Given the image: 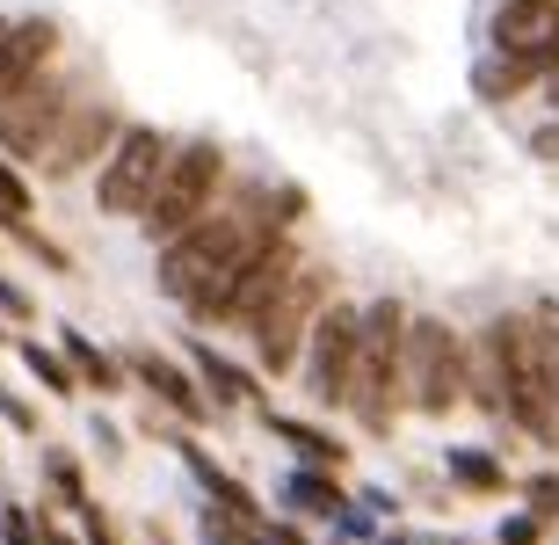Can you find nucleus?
I'll list each match as a JSON object with an SVG mask.
<instances>
[{
    "instance_id": "nucleus-15",
    "label": "nucleus",
    "mask_w": 559,
    "mask_h": 545,
    "mask_svg": "<svg viewBox=\"0 0 559 545\" xmlns=\"http://www.w3.org/2000/svg\"><path fill=\"white\" fill-rule=\"evenodd\" d=\"M189 357H197V386H211V407H218V415H226V407H262V386H254V371L226 364L211 342H197Z\"/></svg>"
},
{
    "instance_id": "nucleus-3",
    "label": "nucleus",
    "mask_w": 559,
    "mask_h": 545,
    "mask_svg": "<svg viewBox=\"0 0 559 545\" xmlns=\"http://www.w3.org/2000/svg\"><path fill=\"white\" fill-rule=\"evenodd\" d=\"M298 262H306V248H298L284 226H262L248 248L226 262V270L211 276L204 292L189 298V313L204 320V328H211V320H233V328H248V320H254V313H262V306H270V298L290 284V270H298Z\"/></svg>"
},
{
    "instance_id": "nucleus-17",
    "label": "nucleus",
    "mask_w": 559,
    "mask_h": 545,
    "mask_svg": "<svg viewBox=\"0 0 559 545\" xmlns=\"http://www.w3.org/2000/svg\"><path fill=\"white\" fill-rule=\"evenodd\" d=\"M262 429H270L276 443H290V451H298L306 465H320V473H334V465L349 459V451H342L328 429H312V422H290V415H276V407H262Z\"/></svg>"
},
{
    "instance_id": "nucleus-16",
    "label": "nucleus",
    "mask_w": 559,
    "mask_h": 545,
    "mask_svg": "<svg viewBox=\"0 0 559 545\" xmlns=\"http://www.w3.org/2000/svg\"><path fill=\"white\" fill-rule=\"evenodd\" d=\"M531 81H545V66L516 59V51H487V59L473 66V95L479 103H516Z\"/></svg>"
},
{
    "instance_id": "nucleus-30",
    "label": "nucleus",
    "mask_w": 559,
    "mask_h": 545,
    "mask_svg": "<svg viewBox=\"0 0 559 545\" xmlns=\"http://www.w3.org/2000/svg\"><path fill=\"white\" fill-rule=\"evenodd\" d=\"M545 103H552V117H559V66L545 73Z\"/></svg>"
},
{
    "instance_id": "nucleus-28",
    "label": "nucleus",
    "mask_w": 559,
    "mask_h": 545,
    "mask_svg": "<svg viewBox=\"0 0 559 545\" xmlns=\"http://www.w3.org/2000/svg\"><path fill=\"white\" fill-rule=\"evenodd\" d=\"M545 538V517L538 509H531V517H509V524H501V545H538Z\"/></svg>"
},
{
    "instance_id": "nucleus-1",
    "label": "nucleus",
    "mask_w": 559,
    "mask_h": 545,
    "mask_svg": "<svg viewBox=\"0 0 559 545\" xmlns=\"http://www.w3.org/2000/svg\"><path fill=\"white\" fill-rule=\"evenodd\" d=\"M270 226L262 218V182H248L233 204H211L197 226H182L175 240H160V270H153V284H160V298H175V306H189V298L204 292L211 276L226 270L233 254L248 248L254 233Z\"/></svg>"
},
{
    "instance_id": "nucleus-29",
    "label": "nucleus",
    "mask_w": 559,
    "mask_h": 545,
    "mask_svg": "<svg viewBox=\"0 0 559 545\" xmlns=\"http://www.w3.org/2000/svg\"><path fill=\"white\" fill-rule=\"evenodd\" d=\"M0 313H8V320H37V298L22 292V284H8V276H0Z\"/></svg>"
},
{
    "instance_id": "nucleus-18",
    "label": "nucleus",
    "mask_w": 559,
    "mask_h": 545,
    "mask_svg": "<svg viewBox=\"0 0 559 545\" xmlns=\"http://www.w3.org/2000/svg\"><path fill=\"white\" fill-rule=\"evenodd\" d=\"M443 473H451L457 487H473V495H501V487H509V473H501L479 443H451V451H443Z\"/></svg>"
},
{
    "instance_id": "nucleus-13",
    "label": "nucleus",
    "mask_w": 559,
    "mask_h": 545,
    "mask_svg": "<svg viewBox=\"0 0 559 545\" xmlns=\"http://www.w3.org/2000/svg\"><path fill=\"white\" fill-rule=\"evenodd\" d=\"M124 371H131V386H145L153 400H167L175 415L197 429V422H211V393H197V378L182 371L175 357H153V349H131L124 357Z\"/></svg>"
},
{
    "instance_id": "nucleus-24",
    "label": "nucleus",
    "mask_w": 559,
    "mask_h": 545,
    "mask_svg": "<svg viewBox=\"0 0 559 545\" xmlns=\"http://www.w3.org/2000/svg\"><path fill=\"white\" fill-rule=\"evenodd\" d=\"M15 240H22V248H29V254H37L44 270H59V276H73V254H66V248H59V240H44V233H37V226H22V233H15Z\"/></svg>"
},
{
    "instance_id": "nucleus-4",
    "label": "nucleus",
    "mask_w": 559,
    "mask_h": 545,
    "mask_svg": "<svg viewBox=\"0 0 559 545\" xmlns=\"http://www.w3.org/2000/svg\"><path fill=\"white\" fill-rule=\"evenodd\" d=\"M218 182H226V146L218 139H182V146L167 153L160 182H153V197H145L139 226L153 233V240H175L182 226H197L211 204H218Z\"/></svg>"
},
{
    "instance_id": "nucleus-7",
    "label": "nucleus",
    "mask_w": 559,
    "mask_h": 545,
    "mask_svg": "<svg viewBox=\"0 0 559 545\" xmlns=\"http://www.w3.org/2000/svg\"><path fill=\"white\" fill-rule=\"evenodd\" d=\"M167 153H175V139H167L160 125H131L117 131V146L103 153V168H95V211L103 218H139L145 197H153V182H160Z\"/></svg>"
},
{
    "instance_id": "nucleus-9",
    "label": "nucleus",
    "mask_w": 559,
    "mask_h": 545,
    "mask_svg": "<svg viewBox=\"0 0 559 545\" xmlns=\"http://www.w3.org/2000/svg\"><path fill=\"white\" fill-rule=\"evenodd\" d=\"M117 131H124V109L109 103V95H73V109L59 117V131L44 139V175L51 182H66V175H81L87 161H103L109 146H117Z\"/></svg>"
},
{
    "instance_id": "nucleus-27",
    "label": "nucleus",
    "mask_w": 559,
    "mask_h": 545,
    "mask_svg": "<svg viewBox=\"0 0 559 545\" xmlns=\"http://www.w3.org/2000/svg\"><path fill=\"white\" fill-rule=\"evenodd\" d=\"M0 538H8V545H37V524H29V509H15V502L0 509Z\"/></svg>"
},
{
    "instance_id": "nucleus-21",
    "label": "nucleus",
    "mask_w": 559,
    "mask_h": 545,
    "mask_svg": "<svg viewBox=\"0 0 559 545\" xmlns=\"http://www.w3.org/2000/svg\"><path fill=\"white\" fill-rule=\"evenodd\" d=\"M284 495H290L298 509H306V517H342V487H334L328 473H320V465L290 473V481H284Z\"/></svg>"
},
{
    "instance_id": "nucleus-8",
    "label": "nucleus",
    "mask_w": 559,
    "mask_h": 545,
    "mask_svg": "<svg viewBox=\"0 0 559 545\" xmlns=\"http://www.w3.org/2000/svg\"><path fill=\"white\" fill-rule=\"evenodd\" d=\"M356 320L364 306H342L328 298L306 328V349H298V386H306L312 407H342L349 400V371H356Z\"/></svg>"
},
{
    "instance_id": "nucleus-2",
    "label": "nucleus",
    "mask_w": 559,
    "mask_h": 545,
    "mask_svg": "<svg viewBox=\"0 0 559 545\" xmlns=\"http://www.w3.org/2000/svg\"><path fill=\"white\" fill-rule=\"evenodd\" d=\"M342 407L364 422V437H393L407 407V306L400 298H371L356 320V371Z\"/></svg>"
},
{
    "instance_id": "nucleus-5",
    "label": "nucleus",
    "mask_w": 559,
    "mask_h": 545,
    "mask_svg": "<svg viewBox=\"0 0 559 545\" xmlns=\"http://www.w3.org/2000/svg\"><path fill=\"white\" fill-rule=\"evenodd\" d=\"M328 292H334V270L328 262H298L290 270V284L262 306V313L248 320V342H254V364L270 378H284V371H298V349H306V328H312V313L328 306Z\"/></svg>"
},
{
    "instance_id": "nucleus-11",
    "label": "nucleus",
    "mask_w": 559,
    "mask_h": 545,
    "mask_svg": "<svg viewBox=\"0 0 559 545\" xmlns=\"http://www.w3.org/2000/svg\"><path fill=\"white\" fill-rule=\"evenodd\" d=\"M487 37H495V51H516V59L552 73L559 66V0H501Z\"/></svg>"
},
{
    "instance_id": "nucleus-14",
    "label": "nucleus",
    "mask_w": 559,
    "mask_h": 545,
    "mask_svg": "<svg viewBox=\"0 0 559 545\" xmlns=\"http://www.w3.org/2000/svg\"><path fill=\"white\" fill-rule=\"evenodd\" d=\"M59 357L73 364V378H81V393H124L131 386V371H124V357H109L103 342H87L81 328H59Z\"/></svg>"
},
{
    "instance_id": "nucleus-26",
    "label": "nucleus",
    "mask_w": 559,
    "mask_h": 545,
    "mask_svg": "<svg viewBox=\"0 0 559 545\" xmlns=\"http://www.w3.org/2000/svg\"><path fill=\"white\" fill-rule=\"evenodd\" d=\"M523 495H531V509H538V517H559V473H531V481H523Z\"/></svg>"
},
{
    "instance_id": "nucleus-22",
    "label": "nucleus",
    "mask_w": 559,
    "mask_h": 545,
    "mask_svg": "<svg viewBox=\"0 0 559 545\" xmlns=\"http://www.w3.org/2000/svg\"><path fill=\"white\" fill-rule=\"evenodd\" d=\"M29 211H37V197H29V182L8 168V153H0V226L22 233V226H29Z\"/></svg>"
},
{
    "instance_id": "nucleus-25",
    "label": "nucleus",
    "mask_w": 559,
    "mask_h": 545,
    "mask_svg": "<svg viewBox=\"0 0 559 545\" xmlns=\"http://www.w3.org/2000/svg\"><path fill=\"white\" fill-rule=\"evenodd\" d=\"M0 422H8V429H22V437H37V407H29L22 393H8V386H0Z\"/></svg>"
},
{
    "instance_id": "nucleus-20",
    "label": "nucleus",
    "mask_w": 559,
    "mask_h": 545,
    "mask_svg": "<svg viewBox=\"0 0 559 545\" xmlns=\"http://www.w3.org/2000/svg\"><path fill=\"white\" fill-rule=\"evenodd\" d=\"M22 364H29V378H37L51 400H73V393H81V378H73V364H66L59 349H44V342H22Z\"/></svg>"
},
{
    "instance_id": "nucleus-10",
    "label": "nucleus",
    "mask_w": 559,
    "mask_h": 545,
    "mask_svg": "<svg viewBox=\"0 0 559 545\" xmlns=\"http://www.w3.org/2000/svg\"><path fill=\"white\" fill-rule=\"evenodd\" d=\"M73 109V87L59 73H37V81H22L8 103H0V146L15 153V161H37L44 139L59 131V117Z\"/></svg>"
},
{
    "instance_id": "nucleus-19",
    "label": "nucleus",
    "mask_w": 559,
    "mask_h": 545,
    "mask_svg": "<svg viewBox=\"0 0 559 545\" xmlns=\"http://www.w3.org/2000/svg\"><path fill=\"white\" fill-rule=\"evenodd\" d=\"M182 459H189V473H197V481L211 487V502L226 509V517H254V495H248L240 481H233V473H218V465H211V459H204V451H197L189 437H182Z\"/></svg>"
},
{
    "instance_id": "nucleus-23",
    "label": "nucleus",
    "mask_w": 559,
    "mask_h": 545,
    "mask_svg": "<svg viewBox=\"0 0 559 545\" xmlns=\"http://www.w3.org/2000/svg\"><path fill=\"white\" fill-rule=\"evenodd\" d=\"M44 481L59 487V502H73V509L87 502V487H81V465L66 459V451H44Z\"/></svg>"
},
{
    "instance_id": "nucleus-6",
    "label": "nucleus",
    "mask_w": 559,
    "mask_h": 545,
    "mask_svg": "<svg viewBox=\"0 0 559 545\" xmlns=\"http://www.w3.org/2000/svg\"><path fill=\"white\" fill-rule=\"evenodd\" d=\"M465 371H473V349L457 342L451 320L407 313V407L443 422L457 400H465Z\"/></svg>"
},
{
    "instance_id": "nucleus-12",
    "label": "nucleus",
    "mask_w": 559,
    "mask_h": 545,
    "mask_svg": "<svg viewBox=\"0 0 559 545\" xmlns=\"http://www.w3.org/2000/svg\"><path fill=\"white\" fill-rule=\"evenodd\" d=\"M51 59H59V22L51 15H8L0 22V103L22 81H37Z\"/></svg>"
}]
</instances>
